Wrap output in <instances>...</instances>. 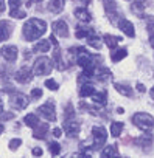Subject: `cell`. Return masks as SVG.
Returning a JSON list of instances; mask_svg holds the SVG:
<instances>
[{
  "mask_svg": "<svg viewBox=\"0 0 154 158\" xmlns=\"http://www.w3.org/2000/svg\"><path fill=\"white\" fill-rule=\"evenodd\" d=\"M45 31H47V23L44 20H41V19H30L28 22H25L24 30H22L24 37L28 42L37 40Z\"/></svg>",
  "mask_w": 154,
  "mask_h": 158,
  "instance_id": "1",
  "label": "cell"
},
{
  "mask_svg": "<svg viewBox=\"0 0 154 158\" xmlns=\"http://www.w3.org/2000/svg\"><path fill=\"white\" fill-rule=\"evenodd\" d=\"M132 123L135 127H139L140 130L143 132H148L154 127V118L149 115V113H145V112H139L132 116Z\"/></svg>",
  "mask_w": 154,
  "mask_h": 158,
  "instance_id": "2",
  "label": "cell"
},
{
  "mask_svg": "<svg viewBox=\"0 0 154 158\" xmlns=\"http://www.w3.org/2000/svg\"><path fill=\"white\" fill-rule=\"evenodd\" d=\"M36 76H42V74H48L51 71V60L47 56H41L34 60L33 64V70H31Z\"/></svg>",
  "mask_w": 154,
  "mask_h": 158,
  "instance_id": "3",
  "label": "cell"
},
{
  "mask_svg": "<svg viewBox=\"0 0 154 158\" xmlns=\"http://www.w3.org/2000/svg\"><path fill=\"white\" fill-rule=\"evenodd\" d=\"M92 139H94V149H100L108 139V133H106L104 127H101V126L94 127L92 129Z\"/></svg>",
  "mask_w": 154,
  "mask_h": 158,
  "instance_id": "4",
  "label": "cell"
},
{
  "mask_svg": "<svg viewBox=\"0 0 154 158\" xmlns=\"http://www.w3.org/2000/svg\"><path fill=\"white\" fill-rule=\"evenodd\" d=\"M11 107L16 109V110H24L27 106H28V96L24 95V93H16L11 96V101H10Z\"/></svg>",
  "mask_w": 154,
  "mask_h": 158,
  "instance_id": "5",
  "label": "cell"
},
{
  "mask_svg": "<svg viewBox=\"0 0 154 158\" xmlns=\"http://www.w3.org/2000/svg\"><path fill=\"white\" fill-rule=\"evenodd\" d=\"M39 113H41L47 121H55V119H56V109H55V106H53L51 101H48V102H45L44 106H41V107H39Z\"/></svg>",
  "mask_w": 154,
  "mask_h": 158,
  "instance_id": "6",
  "label": "cell"
},
{
  "mask_svg": "<svg viewBox=\"0 0 154 158\" xmlns=\"http://www.w3.org/2000/svg\"><path fill=\"white\" fill-rule=\"evenodd\" d=\"M0 54H2V57L7 59L8 62H14L17 59V48L14 45H7L0 50Z\"/></svg>",
  "mask_w": 154,
  "mask_h": 158,
  "instance_id": "7",
  "label": "cell"
},
{
  "mask_svg": "<svg viewBox=\"0 0 154 158\" xmlns=\"http://www.w3.org/2000/svg\"><path fill=\"white\" fill-rule=\"evenodd\" d=\"M62 129H64L65 133H68L70 136H75L76 133L80 132V123L73 121L72 118H70V119H65L64 124H62Z\"/></svg>",
  "mask_w": 154,
  "mask_h": 158,
  "instance_id": "8",
  "label": "cell"
},
{
  "mask_svg": "<svg viewBox=\"0 0 154 158\" xmlns=\"http://www.w3.org/2000/svg\"><path fill=\"white\" fill-rule=\"evenodd\" d=\"M118 28L123 31V34H126L128 37H134L135 36V30H134V25H132V22H129V20H126V19H121L120 22H118Z\"/></svg>",
  "mask_w": 154,
  "mask_h": 158,
  "instance_id": "9",
  "label": "cell"
},
{
  "mask_svg": "<svg viewBox=\"0 0 154 158\" xmlns=\"http://www.w3.org/2000/svg\"><path fill=\"white\" fill-rule=\"evenodd\" d=\"M31 70L28 67H22L20 70H17L16 73V81L20 82V84H25V82H30V79H31Z\"/></svg>",
  "mask_w": 154,
  "mask_h": 158,
  "instance_id": "10",
  "label": "cell"
},
{
  "mask_svg": "<svg viewBox=\"0 0 154 158\" xmlns=\"http://www.w3.org/2000/svg\"><path fill=\"white\" fill-rule=\"evenodd\" d=\"M53 31H55V34H58L61 37H67L68 36V25L64 20H56L53 23Z\"/></svg>",
  "mask_w": 154,
  "mask_h": 158,
  "instance_id": "11",
  "label": "cell"
},
{
  "mask_svg": "<svg viewBox=\"0 0 154 158\" xmlns=\"http://www.w3.org/2000/svg\"><path fill=\"white\" fill-rule=\"evenodd\" d=\"M11 30H13L11 23H8L7 20H0V42H2V40H7V39L10 37Z\"/></svg>",
  "mask_w": 154,
  "mask_h": 158,
  "instance_id": "12",
  "label": "cell"
},
{
  "mask_svg": "<svg viewBox=\"0 0 154 158\" xmlns=\"http://www.w3.org/2000/svg\"><path fill=\"white\" fill-rule=\"evenodd\" d=\"M47 132H48V124H47V123H39V124L34 127L33 136L37 138V139H44L45 135H47Z\"/></svg>",
  "mask_w": 154,
  "mask_h": 158,
  "instance_id": "13",
  "label": "cell"
},
{
  "mask_svg": "<svg viewBox=\"0 0 154 158\" xmlns=\"http://www.w3.org/2000/svg\"><path fill=\"white\" fill-rule=\"evenodd\" d=\"M75 17L78 20H81V22H84V23H89L90 19H92V16L89 14V11L86 8H76L75 10Z\"/></svg>",
  "mask_w": 154,
  "mask_h": 158,
  "instance_id": "14",
  "label": "cell"
},
{
  "mask_svg": "<svg viewBox=\"0 0 154 158\" xmlns=\"http://www.w3.org/2000/svg\"><path fill=\"white\" fill-rule=\"evenodd\" d=\"M104 8H106V14L115 20V13H117V3L114 0H104Z\"/></svg>",
  "mask_w": 154,
  "mask_h": 158,
  "instance_id": "15",
  "label": "cell"
},
{
  "mask_svg": "<svg viewBox=\"0 0 154 158\" xmlns=\"http://www.w3.org/2000/svg\"><path fill=\"white\" fill-rule=\"evenodd\" d=\"M114 89L120 93V95H123V96H128V98H131L132 96V89L129 87V85H126V84H114Z\"/></svg>",
  "mask_w": 154,
  "mask_h": 158,
  "instance_id": "16",
  "label": "cell"
},
{
  "mask_svg": "<svg viewBox=\"0 0 154 158\" xmlns=\"http://www.w3.org/2000/svg\"><path fill=\"white\" fill-rule=\"evenodd\" d=\"M101 156L103 158H108V156H118V149L115 144L112 146H106L103 150H101Z\"/></svg>",
  "mask_w": 154,
  "mask_h": 158,
  "instance_id": "17",
  "label": "cell"
},
{
  "mask_svg": "<svg viewBox=\"0 0 154 158\" xmlns=\"http://www.w3.org/2000/svg\"><path fill=\"white\" fill-rule=\"evenodd\" d=\"M103 40H104V44H106V47H109V48H115L117 45H118V42L121 40L120 37H115V36H112V34H106L104 37H103Z\"/></svg>",
  "mask_w": 154,
  "mask_h": 158,
  "instance_id": "18",
  "label": "cell"
},
{
  "mask_svg": "<svg viewBox=\"0 0 154 158\" xmlns=\"http://www.w3.org/2000/svg\"><path fill=\"white\" fill-rule=\"evenodd\" d=\"M94 92H95L94 85H90V84H83V85H81V90H80V96H81V98H89V96L94 95Z\"/></svg>",
  "mask_w": 154,
  "mask_h": 158,
  "instance_id": "19",
  "label": "cell"
},
{
  "mask_svg": "<svg viewBox=\"0 0 154 158\" xmlns=\"http://www.w3.org/2000/svg\"><path fill=\"white\" fill-rule=\"evenodd\" d=\"M24 121H25V124H27L28 127H31V129H34V127L39 124V118H37L34 113H28V115L24 118Z\"/></svg>",
  "mask_w": 154,
  "mask_h": 158,
  "instance_id": "20",
  "label": "cell"
},
{
  "mask_svg": "<svg viewBox=\"0 0 154 158\" xmlns=\"http://www.w3.org/2000/svg\"><path fill=\"white\" fill-rule=\"evenodd\" d=\"M135 143L139 144V146H151L152 144V136L149 135V133H143L142 136H139L137 139H135Z\"/></svg>",
  "mask_w": 154,
  "mask_h": 158,
  "instance_id": "21",
  "label": "cell"
},
{
  "mask_svg": "<svg viewBox=\"0 0 154 158\" xmlns=\"http://www.w3.org/2000/svg\"><path fill=\"white\" fill-rule=\"evenodd\" d=\"M48 10L51 13H61L62 11V0H50V3H48Z\"/></svg>",
  "mask_w": 154,
  "mask_h": 158,
  "instance_id": "22",
  "label": "cell"
},
{
  "mask_svg": "<svg viewBox=\"0 0 154 158\" xmlns=\"http://www.w3.org/2000/svg\"><path fill=\"white\" fill-rule=\"evenodd\" d=\"M50 40H41L36 47H34V51L36 53H47V51H50Z\"/></svg>",
  "mask_w": 154,
  "mask_h": 158,
  "instance_id": "23",
  "label": "cell"
},
{
  "mask_svg": "<svg viewBox=\"0 0 154 158\" xmlns=\"http://www.w3.org/2000/svg\"><path fill=\"white\" fill-rule=\"evenodd\" d=\"M92 99H94V102H97V104H104V102L108 101V95H106V92H94Z\"/></svg>",
  "mask_w": 154,
  "mask_h": 158,
  "instance_id": "24",
  "label": "cell"
},
{
  "mask_svg": "<svg viewBox=\"0 0 154 158\" xmlns=\"http://www.w3.org/2000/svg\"><path fill=\"white\" fill-rule=\"evenodd\" d=\"M131 10H132L134 14L142 16V13H143V10H145V3L142 2V0H135V2L132 3V6H131Z\"/></svg>",
  "mask_w": 154,
  "mask_h": 158,
  "instance_id": "25",
  "label": "cell"
},
{
  "mask_svg": "<svg viewBox=\"0 0 154 158\" xmlns=\"http://www.w3.org/2000/svg\"><path fill=\"white\" fill-rule=\"evenodd\" d=\"M90 33H94L90 28H84V27H78V28H76V37H78V39H86Z\"/></svg>",
  "mask_w": 154,
  "mask_h": 158,
  "instance_id": "26",
  "label": "cell"
},
{
  "mask_svg": "<svg viewBox=\"0 0 154 158\" xmlns=\"http://www.w3.org/2000/svg\"><path fill=\"white\" fill-rule=\"evenodd\" d=\"M126 54H128V51H126L125 48H118V50H115V51L112 53V60H114V62H118V60L125 59Z\"/></svg>",
  "mask_w": 154,
  "mask_h": 158,
  "instance_id": "27",
  "label": "cell"
},
{
  "mask_svg": "<svg viewBox=\"0 0 154 158\" xmlns=\"http://www.w3.org/2000/svg\"><path fill=\"white\" fill-rule=\"evenodd\" d=\"M121 130H123V123L115 121V123L111 124V135H112V136H118V135L121 133Z\"/></svg>",
  "mask_w": 154,
  "mask_h": 158,
  "instance_id": "28",
  "label": "cell"
},
{
  "mask_svg": "<svg viewBox=\"0 0 154 158\" xmlns=\"http://www.w3.org/2000/svg\"><path fill=\"white\" fill-rule=\"evenodd\" d=\"M94 76H97L98 79H101V81H104V79H108V77L111 76V71H109L108 68H100V70L95 68V74H94Z\"/></svg>",
  "mask_w": 154,
  "mask_h": 158,
  "instance_id": "29",
  "label": "cell"
},
{
  "mask_svg": "<svg viewBox=\"0 0 154 158\" xmlns=\"http://www.w3.org/2000/svg\"><path fill=\"white\" fill-rule=\"evenodd\" d=\"M86 39H87V44H89V45H92V47H95V48H100V39H98V36H97L95 33H90Z\"/></svg>",
  "mask_w": 154,
  "mask_h": 158,
  "instance_id": "30",
  "label": "cell"
},
{
  "mask_svg": "<svg viewBox=\"0 0 154 158\" xmlns=\"http://www.w3.org/2000/svg\"><path fill=\"white\" fill-rule=\"evenodd\" d=\"M10 16H11L13 19H25V17H27V13L22 11V10H19V8H16V10H11Z\"/></svg>",
  "mask_w": 154,
  "mask_h": 158,
  "instance_id": "31",
  "label": "cell"
},
{
  "mask_svg": "<svg viewBox=\"0 0 154 158\" xmlns=\"http://www.w3.org/2000/svg\"><path fill=\"white\" fill-rule=\"evenodd\" d=\"M48 147H50L51 155H59V153H61V146H59L58 143H50Z\"/></svg>",
  "mask_w": 154,
  "mask_h": 158,
  "instance_id": "32",
  "label": "cell"
},
{
  "mask_svg": "<svg viewBox=\"0 0 154 158\" xmlns=\"http://www.w3.org/2000/svg\"><path fill=\"white\" fill-rule=\"evenodd\" d=\"M45 87L48 90H58V84H56V81H53V79H47V81H45Z\"/></svg>",
  "mask_w": 154,
  "mask_h": 158,
  "instance_id": "33",
  "label": "cell"
},
{
  "mask_svg": "<svg viewBox=\"0 0 154 158\" xmlns=\"http://www.w3.org/2000/svg\"><path fill=\"white\" fill-rule=\"evenodd\" d=\"M20 144H22V141H20L19 138H14V139H11V141H10V149H11V150H16Z\"/></svg>",
  "mask_w": 154,
  "mask_h": 158,
  "instance_id": "34",
  "label": "cell"
},
{
  "mask_svg": "<svg viewBox=\"0 0 154 158\" xmlns=\"http://www.w3.org/2000/svg\"><path fill=\"white\" fill-rule=\"evenodd\" d=\"M8 5H10L11 10H16L22 5V0H8Z\"/></svg>",
  "mask_w": 154,
  "mask_h": 158,
  "instance_id": "35",
  "label": "cell"
},
{
  "mask_svg": "<svg viewBox=\"0 0 154 158\" xmlns=\"http://www.w3.org/2000/svg\"><path fill=\"white\" fill-rule=\"evenodd\" d=\"M65 119H68V118H73V107H72V104H68L67 107H65Z\"/></svg>",
  "mask_w": 154,
  "mask_h": 158,
  "instance_id": "36",
  "label": "cell"
},
{
  "mask_svg": "<svg viewBox=\"0 0 154 158\" xmlns=\"http://www.w3.org/2000/svg\"><path fill=\"white\" fill-rule=\"evenodd\" d=\"M41 96H42V90H41V89L31 90V98H33V99H39Z\"/></svg>",
  "mask_w": 154,
  "mask_h": 158,
  "instance_id": "37",
  "label": "cell"
},
{
  "mask_svg": "<svg viewBox=\"0 0 154 158\" xmlns=\"http://www.w3.org/2000/svg\"><path fill=\"white\" fill-rule=\"evenodd\" d=\"M146 22H148V28L151 30V28L154 27V17H152V16H149V17H146Z\"/></svg>",
  "mask_w": 154,
  "mask_h": 158,
  "instance_id": "38",
  "label": "cell"
},
{
  "mask_svg": "<svg viewBox=\"0 0 154 158\" xmlns=\"http://www.w3.org/2000/svg\"><path fill=\"white\" fill-rule=\"evenodd\" d=\"M33 155H34V156H41V155H42V149H41V147H34V149H33Z\"/></svg>",
  "mask_w": 154,
  "mask_h": 158,
  "instance_id": "39",
  "label": "cell"
},
{
  "mask_svg": "<svg viewBox=\"0 0 154 158\" xmlns=\"http://www.w3.org/2000/svg\"><path fill=\"white\" fill-rule=\"evenodd\" d=\"M53 135H55L56 138H59V136L62 135V132H61V129H58V127H56V129H53Z\"/></svg>",
  "mask_w": 154,
  "mask_h": 158,
  "instance_id": "40",
  "label": "cell"
},
{
  "mask_svg": "<svg viewBox=\"0 0 154 158\" xmlns=\"http://www.w3.org/2000/svg\"><path fill=\"white\" fill-rule=\"evenodd\" d=\"M50 44H53L55 47H59V44H58V40H56L55 36H50Z\"/></svg>",
  "mask_w": 154,
  "mask_h": 158,
  "instance_id": "41",
  "label": "cell"
},
{
  "mask_svg": "<svg viewBox=\"0 0 154 158\" xmlns=\"http://www.w3.org/2000/svg\"><path fill=\"white\" fill-rule=\"evenodd\" d=\"M5 11V0H0V14Z\"/></svg>",
  "mask_w": 154,
  "mask_h": 158,
  "instance_id": "42",
  "label": "cell"
},
{
  "mask_svg": "<svg viewBox=\"0 0 154 158\" xmlns=\"http://www.w3.org/2000/svg\"><path fill=\"white\" fill-rule=\"evenodd\" d=\"M137 90H139L140 93H143L146 89H145V85H143V84H137Z\"/></svg>",
  "mask_w": 154,
  "mask_h": 158,
  "instance_id": "43",
  "label": "cell"
},
{
  "mask_svg": "<svg viewBox=\"0 0 154 158\" xmlns=\"http://www.w3.org/2000/svg\"><path fill=\"white\" fill-rule=\"evenodd\" d=\"M149 44L154 47V33H152V31H151V34H149Z\"/></svg>",
  "mask_w": 154,
  "mask_h": 158,
  "instance_id": "44",
  "label": "cell"
},
{
  "mask_svg": "<svg viewBox=\"0 0 154 158\" xmlns=\"http://www.w3.org/2000/svg\"><path fill=\"white\" fill-rule=\"evenodd\" d=\"M39 2H42V0H28V5H31V3H39Z\"/></svg>",
  "mask_w": 154,
  "mask_h": 158,
  "instance_id": "45",
  "label": "cell"
},
{
  "mask_svg": "<svg viewBox=\"0 0 154 158\" xmlns=\"http://www.w3.org/2000/svg\"><path fill=\"white\" fill-rule=\"evenodd\" d=\"M149 95H151V98H152V99H154V87H152V89H151V90H149Z\"/></svg>",
  "mask_w": 154,
  "mask_h": 158,
  "instance_id": "46",
  "label": "cell"
},
{
  "mask_svg": "<svg viewBox=\"0 0 154 158\" xmlns=\"http://www.w3.org/2000/svg\"><path fill=\"white\" fill-rule=\"evenodd\" d=\"M2 112H3V102L0 101V113H2Z\"/></svg>",
  "mask_w": 154,
  "mask_h": 158,
  "instance_id": "47",
  "label": "cell"
},
{
  "mask_svg": "<svg viewBox=\"0 0 154 158\" xmlns=\"http://www.w3.org/2000/svg\"><path fill=\"white\" fill-rule=\"evenodd\" d=\"M3 130H5V127H3L2 124H0V133H3Z\"/></svg>",
  "mask_w": 154,
  "mask_h": 158,
  "instance_id": "48",
  "label": "cell"
}]
</instances>
